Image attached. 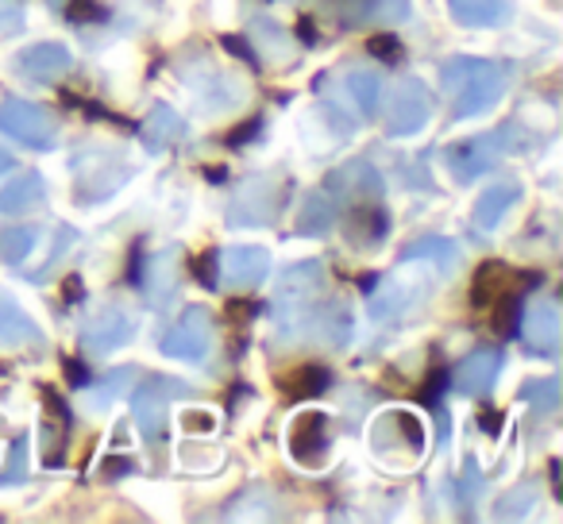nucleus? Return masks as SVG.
I'll list each match as a JSON object with an SVG mask.
<instances>
[{
    "label": "nucleus",
    "mask_w": 563,
    "mask_h": 524,
    "mask_svg": "<svg viewBox=\"0 0 563 524\" xmlns=\"http://www.w3.org/2000/svg\"><path fill=\"white\" fill-rule=\"evenodd\" d=\"M0 132L27 143V147H35V150H47V147H55L58 127H55V116H51L43 104L9 97V101L0 104Z\"/></svg>",
    "instance_id": "39448f33"
},
{
    "label": "nucleus",
    "mask_w": 563,
    "mask_h": 524,
    "mask_svg": "<svg viewBox=\"0 0 563 524\" xmlns=\"http://www.w3.org/2000/svg\"><path fill=\"white\" fill-rule=\"evenodd\" d=\"M344 89H347V97H352V104H360L363 116H375L378 101H383V81H378V74H363V70L347 74Z\"/></svg>",
    "instance_id": "c85d7f7f"
},
{
    "label": "nucleus",
    "mask_w": 563,
    "mask_h": 524,
    "mask_svg": "<svg viewBox=\"0 0 563 524\" xmlns=\"http://www.w3.org/2000/svg\"><path fill=\"white\" fill-rule=\"evenodd\" d=\"M271 275V255L266 247H228L217 250V278L232 290H251Z\"/></svg>",
    "instance_id": "f8f14e48"
},
{
    "label": "nucleus",
    "mask_w": 563,
    "mask_h": 524,
    "mask_svg": "<svg viewBox=\"0 0 563 524\" xmlns=\"http://www.w3.org/2000/svg\"><path fill=\"white\" fill-rule=\"evenodd\" d=\"M12 166H16V158H12L9 150H0V174H9Z\"/></svg>",
    "instance_id": "864d4df0"
},
{
    "label": "nucleus",
    "mask_w": 563,
    "mask_h": 524,
    "mask_svg": "<svg viewBox=\"0 0 563 524\" xmlns=\"http://www.w3.org/2000/svg\"><path fill=\"white\" fill-rule=\"evenodd\" d=\"M390 424L398 428V436L406 439L409 447H413V455L424 451V424L417 421V413H409V409H394L390 413Z\"/></svg>",
    "instance_id": "473e14b6"
},
{
    "label": "nucleus",
    "mask_w": 563,
    "mask_h": 524,
    "mask_svg": "<svg viewBox=\"0 0 563 524\" xmlns=\"http://www.w3.org/2000/svg\"><path fill=\"white\" fill-rule=\"evenodd\" d=\"M521 398L532 401V409H540V413H552L555 401H560V382L555 378H537V382L525 386Z\"/></svg>",
    "instance_id": "72a5a7b5"
},
{
    "label": "nucleus",
    "mask_w": 563,
    "mask_h": 524,
    "mask_svg": "<svg viewBox=\"0 0 563 524\" xmlns=\"http://www.w3.org/2000/svg\"><path fill=\"white\" fill-rule=\"evenodd\" d=\"M367 47H371V55L383 58V63H390V66L401 63V55H406V51H401V43L394 40V35H375V40H371Z\"/></svg>",
    "instance_id": "58836bf2"
},
{
    "label": "nucleus",
    "mask_w": 563,
    "mask_h": 524,
    "mask_svg": "<svg viewBox=\"0 0 563 524\" xmlns=\"http://www.w3.org/2000/svg\"><path fill=\"white\" fill-rule=\"evenodd\" d=\"M352 235L360 243H383L386 232H390V216L378 201H363V204H352Z\"/></svg>",
    "instance_id": "5701e85b"
},
{
    "label": "nucleus",
    "mask_w": 563,
    "mask_h": 524,
    "mask_svg": "<svg viewBox=\"0 0 563 524\" xmlns=\"http://www.w3.org/2000/svg\"><path fill=\"white\" fill-rule=\"evenodd\" d=\"M498 375H501V352H475L455 370V390L467 393V398H483L498 382Z\"/></svg>",
    "instance_id": "dca6fc26"
},
{
    "label": "nucleus",
    "mask_w": 563,
    "mask_h": 524,
    "mask_svg": "<svg viewBox=\"0 0 563 524\" xmlns=\"http://www.w3.org/2000/svg\"><path fill=\"white\" fill-rule=\"evenodd\" d=\"M509 267H501V263H483L475 275V286H471V301L475 305H490V301H498L501 293H509L514 286H509Z\"/></svg>",
    "instance_id": "cd10ccee"
},
{
    "label": "nucleus",
    "mask_w": 563,
    "mask_h": 524,
    "mask_svg": "<svg viewBox=\"0 0 563 524\" xmlns=\"http://www.w3.org/2000/svg\"><path fill=\"white\" fill-rule=\"evenodd\" d=\"M332 220H336V201H332L329 193H313L306 201V209H301L298 227L306 235H321V232H329V227H332Z\"/></svg>",
    "instance_id": "c756f323"
},
{
    "label": "nucleus",
    "mask_w": 563,
    "mask_h": 524,
    "mask_svg": "<svg viewBox=\"0 0 563 524\" xmlns=\"http://www.w3.org/2000/svg\"><path fill=\"white\" fill-rule=\"evenodd\" d=\"M332 193L347 197L352 204L378 201V197H383V178H378L367 163H347V166H340L336 174H329V197Z\"/></svg>",
    "instance_id": "4468645a"
},
{
    "label": "nucleus",
    "mask_w": 563,
    "mask_h": 524,
    "mask_svg": "<svg viewBox=\"0 0 563 524\" xmlns=\"http://www.w3.org/2000/svg\"><path fill=\"white\" fill-rule=\"evenodd\" d=\"M224 51H232V55H240L243 63L255 66V70H258V55H255V47H247V43H243V40H235V35H228V40H224Z\"/></svg>",
    "instance_id": "c03bdc74"
},
{
    "label": "nucleus",
    "mask_w": 563,
    "mask_h": 524,
    "mask_svg": "<svg viewBox=\"0 0 563 524\" xmlns=\"http://www.w3.org/2000/svg\"><path fill=\"white\" fill-rule=\"evenodd\" d=\"M406 258H413V263H429V267H444L448 275H452L455 267H460V247H455L452 239H440V235H429V239H417L413 247H406Z\"/></svg>",
    "instance_id": "a878e982"
},
{
    "label": "nucleus",
    "mask_w": 563,
    "mask_h": 524,
    "mask_svg": "<svg viewBox=\"0 0 563 524\" xmlns=\"http://www.w3.org/2000/svg\"><path fill=\"white\" fill-rule=\"evenodd\" d=\"M521 309H525L521 290H509V293H501V298L494 301V332H498L501 339L517 336V324H521Z\"/></svg>",
    "instance_id": "7c9ffc66"
},
{
    "label": "nucleus",
    "mask_w": 563,
    "mask_h": 524,
    "mask_svg": "<svg viewBox=\"0 0 563 524\" xmlns=\"http://www.w3.org/2000/svg\"><path fill=\"white\" fill-rule=\"evenodd\" d=\"M478 424H483V432H486V436H498V432H501V424H506V416H501L498 409H486V413L478 416Z\"/></svg>",
    "instance_id": "09e8293b"
},
{
    "label": "nucleus",
    "mask_w": 563,
    "mask_h": 524,
    "mask_svg": "<svg viewBox=\"0 0 563 524\" xmlns=\"http://www.w3.org/2000/svg\"><path fill=\"white\" fill-rule=\"evenodd\" d=\"M251 40L258 43L255 47L258 63H263V58H271V63H286V58H290V35L282 32L274 20H266V16L251 20Z\"/></svg>",
    "instance_id": "393cba45"
},
{
    "label": "nucleus",
    "mask_w": 563,
    "mask_h": 524,
    "mask_svg": "<svg viewBox=\"0 0 563 524\" xmlns=\"http://www.w3.org/2000/svg\"><path fill=\"white\" fill-rule=\"evenodd\" d=\"M432 120V93L424 81L406 78L398 81L390 104H386V132L390 135H417Z\"/></svg>",
    "instance_id": "1a4fd4ad"
},
{
    "label": "nucleus",
    "mask_w": 563,
    "mask_h": 524,
    "mask_svg": "<svg viewBox=\"0 0 563 524\" xmlns=\"http://www.w3.org/2000/svg\"><path fill=\"white\" fill-rule=\"evenodd\" d=\"M321 286H324V270H321V263H298V267H290L286 270V278H282V290H278V305H286V313L290 309H301V305H309V301L321 293Z\"/></svg>",
    "instance_id": "f3484780"
},
{
    "label": "nucleus",
    "mask_w": 563,
    "mask_h": 524,
    "mask_svg": "<svg viewBox=\"0 0 563 524\" xmlns=\"http://www.w3.org/2000/svg\"><path fill=\"white\" fill-rule=\"evenodd\" d=\"M181 393H186V386H181L178 378H147V382L135 390L132 416H135V424H140V432L151 439V444H155V439H163L166 405H170L174 398H181Z\"/></svg>",
    "instance_id": "6e6552de"
},
{
    "label": "nucleus",
    "mask_w": 563,
    "mask_h": 524,
    "mask_svg": "<svg viewBox=\"0 0 563 524\" xmlns=\"http://www.w3.org/2000/svg\"><path fill=\"white\" fill-rule=\"evenodd\" d=\"M440 81H444L448 97H452L455 116L471 120L490 112L498 104V97L506 93V66L490 63V58L455 55L440 66Z\"/></svg>",
    "instance_id": "f257e3e1"
},
{
    "label": "nucleus",
    "mask_w": 563,
    "mask_h": 524,
    "mask_svg": "<svg viewBox=\"0 0 563 524\" xmlns=\"http://www.w3.org/2000/svg\"><path fill=\"white\" fill-rule=\"evenodd\" d=\"M27 478V436H20L12 444V459L4 462V475H0V486H16Z\"/></svg>",
    "instance_id": "f704fd0d"
},
{
    "label": "nucleus",
    "mask_w": 563,
    "mask_h": 524,
    "mask_svg": "<svg viewBox=\"0 0 563 524\" xmlns=\"http://www.w3.org/2000/svg\"><path fill=\"white\" fill-rule=\"evenodd\" d=\"M158 347H163V355H170V359L201 367L212 352V313L201 305H189L186 313H181V321L163 336Z\"/></svg>",
    "instance_id": "423d86ee"
},
{
    "label": "nucleus",
    "mask_w": 563,
    "mask_h": 524,
    "mask_svg": "<svg viewBox=\"0 0 563 524\" xmlns=\"http://www.w3.org/2000/svg\"><path fill=\"white\" fill-rule=\"evenodd\" d=\"M20 27H24V9L12 4V0H0V35L20 32Z\"/></svg>",
    "instance_id": "ea45409f"
},
{
    "label": "nucleus",
    "mask_w": 563,
    "mask_h": 524,
    "mask_svg": "<svg viewBox=\"0 0 563 524\" xmlns=\"http://www.w3.org/2000/svg\"><path fill=\"white\" fill-rule=\"evenodd\" d=\"M517 197H521V186H517V181H498V186H490L475 201V209H471V220H475V227H483V232H494V227L501 224V216H506V212L517 204Z\"/></svg>",
    "instance_id": "6ab92c4d"
},
{
    "label": "nucleus",
    "mask_w": 563,
    "mask_h": 524,
    "mask_svg": "<svg viewBox=\"0 0 563 524\" xmlns=\"http://www.w3.org/2000/svg\"><path fill=\"white\" fill-rule=\"evenodd\" d=\"M181 428H186V432H212V428H217V416L205 413V409H197V413L189 409V413L181 416Z\"/></svg>",
    "instance_id": "79ce46f5"
},
{
    "label": "nucleus",
    "mask_w": 563,
    "mask_h": 524,
    "mask_svg": "<svg viewBox=\"0 0 563 524\" xmlns=\"http://www.w3.org/2000/svg\"><path fill=\"white\" fill-rule=\"evenodd\" d=\"M258 127H263V124H258V120H251V124L235 127V132L228 135V143H232V147H243V143H251V140H255V135H258Z\"/></svg>",
    "instance_id": "de8ad7c7"
},
{
    "label": "nucleus",
    "mask_w": 563,
    "mask_h": 524,
    "mask_svg": "<svg viewBox=\"0 0 563 524\" xmlns=\"http://www.w3.org/2000/svg\"><path fill=\"white\" fill-rule=\"evenodd\" d=\"M66 16L78 20V24H97V20H109V12H104L101 4H93V0H70V4H66Z\"/></svg>",
    "instance_id": "4c0bfd02"
},
{
    "label": "nucleus",
    "mask_w": 563,
    "mask_h": 524,
    "mask_svg": "<svg viewBox=\"0 0 563 524\" xmlns=\"http://www.w3.org/2000/svg\"><path fill=\"white\" fill-rule=\"evenodd\" d=\"M532 501H537V490H532V486H521V490L506 493V498L498 501V516H525Z\"/></svg>",
    "instance_id": "c9c22d12"
},
{
    "label": "nucleus",
    "mask_w": 563,
    "mask_h": 524,
    "mask_svg": "<svg viewBox=\"0 0 563 524\" xmlns=\"http://www.w3.org/2000/svg\"><path fill=\"white\" fill-rule=\"evenodd\" d=\"M135 339V321L132 313H124L120 305H104L97 316H89L86 328H81V347L93 355L120 352Z\"/></svg>",
    "instance_id": "9b49d317"
},
{
    "label": "nucleus",
    "mask_w": 563,
    "mask_h": 524,
    "mask_svg": "<svg viewBox=\"0 0 563 524\" xmlns=\"http://www.w3.org/2000/svg\"><path fill=\"white\" fill-rule=\"evenodd\" d=\"M332 382V375L324 367H317V363H306V367L290 370V375L282 378V393L290 401H309L317 398V393H324Z\"/></svg>",
    "instance_id": "b1692460"
},
{
    "label": "nucleus",
    "mask_w": 563,
    "mask_h": 524,
    "mask_svg": "<svg viewBox=\"0 0 563 524\" xmlns=\"http://www.w3.org/2000/svg\"><path fill=\"white\" fill-rule=\"evenodd\" d=\"M132 174H135V166L124 150H112V147L78 150L70 163L74 197H78V204L109 201L117 189H124L128 181H132Z\"/></svg>",
    "instance_id": "f03ea898"
},
{
    "label": "nucleus",
    "mask_w": 563,
    "mask_h": 524,
    "mask_svg": "<svg viewBox=\"0 0 563 524\" xmlns=\"http://www.w3.org/2000/svg\"><path fill=\"white\" fill-rule=\"evenodd\" d=\"M448 12L463 27H501L514 16L509 0H448Z\"/></svg>",
    "instance_id": "a211bd4d"
},
{
    "label": "nucleus",
    "mask_w": 563,
    "mask_h": 524,
    "mask_svg": "<svg viewBox=\"0 0 563 524\" xmlns=\"http://www.w3.org/2000/svg\"><path fill=\"white\" fill-rule=\"evenodd\" d=\"M81 293H86V290H81V278H66V282H63V298L66 301H81Z\"/></svg>",
    "instance_id": "3c124183"
},
{
    "label": "nucleus",
    "mask_w": 563,
    "mask_h": 524,
    "mask_svg": "<svg viewBox=\"0 0 563 524\" xmlns=\"http://www.w3.org/2000/svg\"><path fill=\"white\" fill-rule=\"evenodd\" d=\"M40 339V328L35 321L16 305L12 298H0V347H24V344H35Z\"/></svg>",
    "instance_id": "412c9836"
},
{
    "label": "nucleus",
    "mask_w": 563,
    "mask_h": 524,
    "mask_svg": "<svg viewBox=\"0 0 563 524\" xmlns=\"http://www.w3.org/2000/svg\"><path fill=\"white\" fill-rule=\"evenodd\" d=\"M409 12H413L409 0H347L344 24H394V20H409Z\"/></svg>",
    "instance_id": "aec40b11"
},
{
    "label": "nucleus",
    "mask_w": 563,
    "mask_h": 524,
    "mask_svg": "<svg viewBox=\"0 0 563 524\" xmlns=\"http://www.w3.org/2000/svg\"><path fill=\"white\" fill-rule=\"evenodd\" d=\"M286 447L306 470H321L329 462L332 439H329V413H301L294 416L290 432H286Z\"/></svg>",
    "instance_id": "9d476101"
},
{
    "label": "nucleus",
    "mask_w": 563,
    "mask_h": 524,
    "mask_svg": "<svg viewBox=\"0 0 563 524\" xmlns=\"http://www.w3.org/2000/svg\"><path fill=\"white\" fill-rule=\"evenodd\" d=\"M444 386H448V375H444V370H432L429 382H424V390H421V401H424V405L437 409V405H440V393H444Z\"/></svg>",
    "instance_id": "a19ab883"
},
{
    "label": "nucleus",
    "mask_w": 563,
    "mask_h": 524,
    "mask_svg": "<svg viewBox=\"0 0 563 524\" xmlns=\"http://www.w3.org/2000/svg\"><path fill=\"white\" fill-rule=\"evenodd\" d=\"M282 193H286V181L282 178H251L247 186H240V193L232 197L228 204V220L235 227H258V224H271L282 209Z\"/></svg>",
    "instance_id": "20e7f679"
},
{
    "label": "nucleus",
    "mask_w": 563,
    "mask_h": 524,
    "mask_svg": "<svg viewBox=\"0 0 563 524\" xmlns=\"http://www.w3.org/2000/svg\"><path fill=\"white\" fill-rule=\"evenodd\" d=\"M70 51L63 43H32V47L16 51L9 63V70L24 81H55L58 74L70 70Z\"/></svg>",
    "instance_id": "ddd939ff"
},
{
    "label": "nucleus",
    "mask_w": 563,
    "mask_h": 524,
    "mask_svg": "<svg viewBox=\"0 0 563 524\" xmlns=\"http://www.w3.org/2000/svg\"><path fill=\"white\" fill-rule=\"evenodd\" d=\"M101 475H104V478L135 475V462H132V459H124V455H117V459H104V462H101Z\"/></svg>",
    "instance_id": "37998d69"
},
{
    "label": "nucleus",
    "mask_w": 563,
    "mask_h": 524,
    "mask_svg": "<svg viewBox=\"0 0 563 524\" xmlns=\"http://www.w3.org/2000/svg\"><path fill=\"white\" fill-rule=\"evenodd\" d=\"M298 35H301V43H306V47H313V43H317V32H313V20H301V24H298Z\"/></svg>",
    "instance_id": "603ef678"
},
{
    "label": "nucleus",
    "mask_w": 563,
    "mask_h": 524,
    "mask_svg": "<svg viewBox=\"0 0 563 524\" xmlns=\"http://www.w3.org/2000/svg\"><path fill=\"white\" fill-rule=\"evenodd\" d=\"M181 86L194 93L197 109L205 112V116H220V112H232L235 104H243V97H247V89H243V81L235 78V74L220 70V66H212L209 58H197V63H186L181 66Z\"/></svg>",
    "instance_id": "7ed1b4c3"
},
{
    "label": "nucleus",
    "mask_w": 563,
    "mask_h": 524,
    "mask_svg": "<svg viewBox=\"0 0 563 524\" xmlns=\"http://www.w3.org/2000/svg\"><path fill=\"white\" fill-rule=\"evenodd\" d=\"M521 321L525 324H517V328L525 332V339H529V347L537 355H552L555 347H560V313H555L552 301L521 309Z\"/></svg>",
    "instance_id": "2eb2a0df"
},
{
    "label": "nucleus",
    "mask_w": 563,
    "mask_h": 524,
    "mask_svg": "<svg viewBox=\"0 0 563 524\" xmlns=\"http://www.w3.org/2000/svg\"><path fill=\"white\" fill-rule=\"evenodd\" d=\"M40 393H43V401H47V405H51V413H55V416H58V421H63V424H70V409H66V401L58 398L55 390H47V386H43Z\"/></svg>",
    "instance_id": "49530a36"
},
{
    "label": "nucleus",
    "mask_w": 563,
    "mask_h": 524,
    "mask_svg": "<svg viewBox=\"0 0 563 524\" xmlns=\"http://www.w3.org/2000/svg\"><path fill=\"white\" fill-rule=\"evenodd\" d=\"M189 270H194V278L205 286V290H217V286H220V278H217V250L189 258Z\"/></svg>",
    "instance_id": "e433bc0d"
},
{
    "label": "nucleus",
    "mask_w": 563,
    "mask_h": 524,
    "mask_svg": "<svg viewBox=\"0 0 563 524\" xmlns=\"http://www.w3.org/2000/svg\"><path fill=\"white\" fill-rule=\"evenodd\" d=\"M43 201V178L40 174H20L16 181L0 189V212L4 216H20V212H32Z\"/></svg>",
    "instance_id": "4be33fe9"
},
{
    "label": "nucleus",
    "mask_w": 563,
    "mask_h": 524,
    "mask_svg": "<svg viewBox=\"0 0 563 524\" xmlns=\"http://www.w3.org/2000/svg\"><path fill=\"white\" fill-rule=\"evenodd\" d=\"M228 316H232L235 324H243V321H255V301H243V298L228 301Z\"/></svg>",
    "instance_id": "a18cd8bd"
},
{
    "label": "nucleus",
    "mask_w": 563,
    "mask_h": 524,
    "mask_svg": "<svg viewBox=\"0 0 563 524\" xmlns=\"http://www.w3.org/2000/svg\"><path fill=\"white\" fill-rule=\"evenodd\" d=\"M66 378H70V386H78V390H86L89 386V375L78 359H66Z\"/></svg>",
    "instance_id": "8fccbe9b"
},
{
    "label": "nucleus",
    "mask_w": 563,
    "mask_h": 524,
    "mask_svg": "<svg viewBox=\"0 0 563 524\" xmlns=\"http://www.w3.org/2000/svg\"><path fill=\"white\" fill-rule=\"evenodd\" d=\"M506 150H514L506 132H486V135H478V140H463V143H455V147H448L444 163L455 181H475L478 174L490 170V166L498 163V155H506Z\"/></svg>",
    "instance_id": "0eeeda50"
},
{
    "label": "nucleus",
    "mask_w": 563,
    "mask_h": 524,
    "mask_svg": "<svg viewBox=\"0 0 563 524\" xmlns=\"http://www.w3.org/2000/svg\"><path fill=\"white\" fill-rule=\"evenodd\" d=\"M143 135H147L151 147H166V143H178L186 135V120L170 109V104H158L147 120H143Z\"/></svg>",
    "instance_id": "bb28decb"
},
{
    "label": "nucleus",
    "mask_w": 563,
    "mask_h": 524,
    "mask_svg": "<svg viewBox=\"0 0 563 524\" xmlns=\"http://www.w3.org/2000/svg\"><path fill=\"white\" fill-rule=\"evenodd\" d=\"M35 243H40L35 227H4V235H0V255L9 258V263H24L35 250Z\"/></svg>",
    "instance_id": "2f4dec72"
}]
</instances>
